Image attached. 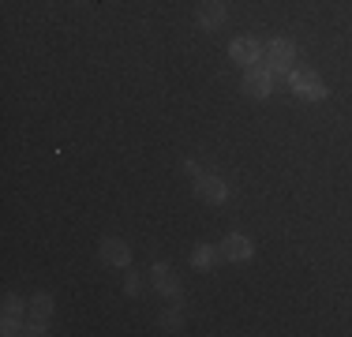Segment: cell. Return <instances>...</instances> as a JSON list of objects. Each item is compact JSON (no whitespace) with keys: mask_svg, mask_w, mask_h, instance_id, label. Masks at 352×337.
Segmentation results:
<instances>
[{"mask_svg":"<svg viewBox=\"0 0 352 337\" xmlns=\"http://www.w3.org/2000/svg\"><path fill=\"white\" fill-rule=\"evenodd\" d=\"M292 61H296V45H292L289 38H274L270 45H266V64H270V72H292Z\"/></svg>","mask_w":352,"mask_h":337,"instance_id":"2","label":"cell"},{"mask_svg":"<svg viewBox=\"0 0 352 337\" xmlns=\"http://www.w3.org/2000/svg\"><path fill=\"white\" fill-rule=\"evenodd\" d=\"M221 255L229 259V263H248V259L255 255V248H251V240H248V236L232 232V236H225V243H221Z\"/></svg>","mask_w":352,"mask_h":337,"instance_id":"6","label":"cell"},{"mask_svg":"<svg viewBox=\"0 0 352 337\" xmlns=\"http://www.w3.org/2000/svg\"><path fill=\"white\" fill-rule=\"evenodd\" d=\"M214 259H217V251H214V248H195V251H191V263H195L199 270H210V266H214Z\"/></svg>","mask_w":352,"mask_h":337,"instance_id":"12","label":"cell"},{"mask_svg":"<svg viewBox=\"0 0 352 337\" xmlns=\"http://www.w3.org/2000/svg\"><path fill=\"white\" fill-rule=\"evenodd\" d=\"M162 323H165V326H173V330H180V315H176V311H165Z\"/></svg>","mask_w":352,"mask_h":337,"instance_id":"13","label":"cell"},{"mask_svg":"<svg viewBox=\"0 0 352 337\" xmlns=\"http://www.w3.org/2000/svg\"><path fill=\"white\" fill-rule=\"evenodd\" d=\"M289 87L296 90L304 101H322L326 98V87L322 79H318L315 72H307V67H300V72H289Z\"/></svg>","mask_w":352,"mask_h":337,"instance_id":"1","label":"cell"},{"mask_svg":"<svg viewBox=\"0 0 352 337\" xmlns=\"http://www.w3.org/2000/svg\"><path fill=\"white\" fill-rule=\"evenodd\" d=\"M244 90H248L251 98H270V90H274V72H270V67L251 64L248 75H244Z\"/></svg>","mask_w":352,"mask_h":337,"instance_id":"4","label":"cell"},{"mask_svg":"<svg viewBox=\"0 0 352 337\" xmlns=\"http://www.w3.org/2000/svg\"><path fill=\"white\" fill-rule=\"evenodd\" d=\"M150 274H154V285H157V292H162V296L180 300V277H176L169 266H165V263H157L154 270H150Z\"/></svg>","mask_w":352,"mask_h":337,"instance_id":"9","label":"cell"},{"mask_svg":"<svg viewBox=\"0 0 352 337\" xmlns=\"http://www.w3.org/2000/svg\"><path fill=\"white\" fill-rule=\"evenodd\" d=\"M195 23H199L203 30H217V27L225 23V4H221V0H206V4L199 8Z\"/></svg>","mask_w":352,"mask_h":337,"instance_id":"10","label":"cell"},{"mask_svg":"<svg viewBox=\"0 0 352 337\" xmlns=\"http://www.w3.org/2000/svg\"><path fill=\"white\" fill-rule=\"evenodd\" d=\"M0 326H4V334H27V326H23V300L19 296H8L4 300V318H0Z\"/></svg>","mask_w":352,"mask_h":337,"instance_id":"8","label":"cell"},{"mask_svg":"<svg viewBox=\"0 0 352 337\" xmlns=\"http://www.w3.org/2000/svg\"><path fill=\"white\" fill-rule=\"evenodd\" d=\"M195 195L203 199V202H225V199H229V188H225L221 176L199 173V176H195Z\"/></svg>","mask_w":352,"mask_h":337,"instance_id":"3","label":"cell"},{"mask_svg":"<svg viewBox=\"0 0 352 337\" xmlns=\"http://www.w3.org/2000/svg\"><path fill=\"white\" fill-rule=\"evenodd\" d=\"M30 315H34V323H49V318H53V296H49V292H38L34 303H30Z\"/></svg>","mask_w":352,"mask_h":337,"instance_id":"11","label":"cell"},{"mask_svg":"<svg viewBox=\"0 0 352 337\" xmlns=\"http://www.w3.org/2000/svg\"><path fill=\"white\" fill-rule=\"evenodd\" d=\"M229 56H232V64L251 67L255 61H263V41H255V38H236V41L229 45Z\"/></svg>","mask_w":352,"mask_h":337,"instance_id":"5","label":"cell"},{"mask_svg":"<svg viewBox=\"0 0 352 337\" xmlns=\"http://www.w3.org/2000/svg\"><path fill=\"white\" fill-rule=\"evenodd\" d=\"M102 259L109 266H116V270H124L131 263V251H128V243L124 240H116V236H105L102 240Z\"/></svg>","mask_w":352,"mask_h":337,"instance_id":"7","label":"cell"}]
</instances>
